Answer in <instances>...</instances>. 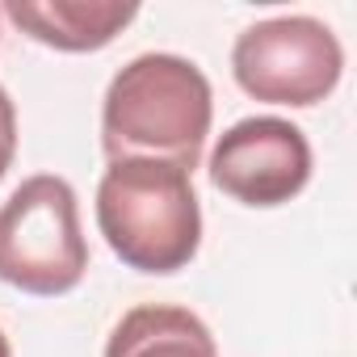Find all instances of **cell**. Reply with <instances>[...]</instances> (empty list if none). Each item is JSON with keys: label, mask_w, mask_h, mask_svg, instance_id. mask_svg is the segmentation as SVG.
<instances>
[{"label": "cell", "mask_w": 357, "mask_h": 357, "mask_svg": "<svg viewBox=\"0 0 357 357\" xmlns=\"http://www.w3.org/2000/svg\"><path fill=\"white\" fill-rule=\"evenodd\" d=\"M215 97L198 63L181 55H139L105 89L101 147L114 160H164L194 172L211 135Z\"/></svg>", "instance_id": "cell-1"}, {"label": "cell", "mask_w": 357, "mask_h": 357, "mask_svg": "<svg viewBox=\"0 0 357 357\" xmlns=\"http://www.w3.org/2000/svg\"><path fill=\"white\" fill-rule=\"evenodd\" d=\"M97 227L114 257L139 273L185 269L202 244L190 172L164 160H114L97 185Z\"/></svg>", "instance_id": "cell-2"}, {"label": "cell", "mask_w": 357, "mask_h": 357, "mask_svg": "<svg viewBox=\"0 0 357 357\" xmlns=\"http://www.w3.org/2000/svg\"><path fill=\"white\" fill-rule=\"evenodd\" d=\"M89 244L80 231L76 190L55 172L22 181L0 206V282L38 298L80 286Z\"/></svg>", "instance_id": "cell-3"}, {"label": "cell", "mask_w": 357, "mask_h": 357, "mask_svg": "<svg viewBox=\"0 0 357 357\" xmlns=\"http://www.w3.org/2000/svg\"><path fill=\"white\" fill-rule=\"evenodd\" d=\"M344 72L336 34L315 17H269L248 26L231 51L236 84L269 105H319Z\"/></svg>", "instance_id": "cell-4"}, {"label": "cell", "mask_w": 357, "mask_h": 357, "mask_svg": "<svg viewBox=\"0 0 357 357\" xmlns=\"http://www.w3.org/2000/svg\"><path fill=\"white\" fill-rule=\"evenodd\" d=\"M211 181L244 206H282L311 181V143L286 118H244L219 135Z\"/></svg>", "instance_id": "cell-5"}, {"label": "cell", "mask_w": 357, "mask_h": 357, "mask_svg": "<svg viewBox=\"0 0 357 357\" xmlns=\"http://www.w3.org/2000/svg\"><path fill=\"white\" fill-rule=\"evenodd\" d=\"M5 13L34 43L80 55L109 47L135 22L139 9L118 5V0H9Z\"/></svg>", "instance_id": "cell-6"}, {"label": "cell", "mask_w": 357, "mask_h": 357, "mask_svg": "<svg viewBox=\"0 0 357 357\" xmlns=\"http://www.w3.org/2000/svg\"><path fill=\"white\" fill-rule=\"evenodd\" d=\"M105 357H219V349L190 307L143 303L114 324Z\"/></svg>", "instance_id": "cell-7"}, {"label": "cell", "mask_w": 357, "mask_h": 357, "mask_svg": "<svg viewBox=\"0 0 357 357\" xmlns=\"http://www.w3.org/2000/svg\"><path fill=\"white\" fill-rule=\"evenodd\" d=\"M13 155H17V109H13L9 93L0 89V181L13 168Z\"/></svg>", "instance_id": "cell-8"}, {"label": "cell", "mask_w": 357, "mask_h": 357, "mask_svg": "<svg viewBox=\"0 0 357 357\" xmlns=\"http://www.w3.org/2000/svg\"><path fill=\"white\" fill-rule=\"evenodd\" d=\"M0 357H13V353H9V336H5V332H0Z\"/></svg>", "instance_id": "cell-9"}]
</instances>
